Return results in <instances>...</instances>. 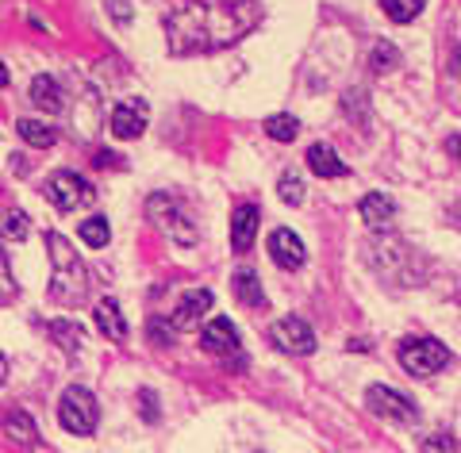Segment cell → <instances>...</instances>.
<instances>
[{
    "mask_svg": "<svg viewBox=\"0 0 461 453\" xmlns=\"http://www.w3.org/2000/svg\"><path fill=\"white\" fill-rule=\"evenodd\" d=\"M308 169L315 173V177H327V181L330 177H346V173H350V166H346L327 142H315L308 150Z\"/></svg>",
    "mask_w": 461,
    "mask_h": 453,
    "instance_id": "9a60e30c",
    "label": "cell"
},
{
    "mask_svg": "<svg viewBox=\"0 0 461 453\" xmlns=\"http://www.w3.org/2000/svg\"><path fill=\"white\" fill-rule=\"evenodd\" d=\"M147 212L154 219V227H162L173 242H181V246H193L196 242V227H193V219H189V212H185V204L177 196L158 193V196H150Z\"/></svg>",
    "mask_w": 461,
    "mask_h": 453,
    "instance_id": "277c9868",
    "label": "cell"
},
{
    "mask_svg": "<svg viewBox=\"0 0 461 453\" xmlns=\"http://www.w3.org/2000/svg\"><path fill=\"white\" fill-rule=\"evenodd\" d=\"M27 231H32V223H27V215L23 212H0V235L5 239H16V242H23L27 239Z\"/></svg>",
    "mask_w": 461,
    "mask_h": 453,
    "instance_id": "d4e9b609",
    "label": "cell"
},
{
    "mask_svg": "<svg viewBox=\"0 0 461 453\" xmlns=\"http://www.w3.org/2000/svg\"><path fill=\"white\" fill-rule=\"evenodd\" d=\"M366 403H369L373 415H381V419H388V422H415V419H420L415 403L403 396V392L384 388V385H373V388L366 392Z\"/></svg>",
    "mask_w": 461,
    "mask_h": 453,
    "instance_id": "52a82bcc",
    "label": "cell"
},
{
    "mask_svg": "<svg viewBox=\"0 0 461 453\" xmlns=\"http://www.w3.org/2000/svg\"><path fill=\"white\" fill-rule=\"evenodd\" d=\"M32 100H35V108H39V112H47V115H58V112L66 108L62 85H58L54 77H47V73H39V77L32 81Z\"/></svg>",
    "mask_w": 461,
    "mask_h": 453,
    "instance_id": "e0dca14e",
    "label": "cell"
},
{
    "mask_svg": "<svg viewBox=\"0 0 461 453\" xmlns=\"http://www.w3.org/2000/svg\"><path fill=\"white\" fill-rule=\"evenodd\" d=\"M93 319H96V331L104 334V339H112V342L127 339V319H123V312H120V304L115 300H100Z\"/></svg>",
    "mask_w": 461,
    "mask_h": 453,
    "instance_id": "2e32d148",
    "label": "cell"
},
{
    "mask_svg": "<svg viewBox=\"0 0 461 453\" xmlns=\"http://www.w3.org/2000/svg\"><path fill=\"white\" fill-rule=\"evenodd\" d=\"M108 239H112V227H108L104 215H93V219H85V223H81V242L85 246L100 250V246H108Z\"/></svg>",
    "mask_w": 461,
    "mask_h": 453,
    "instance_id": "603a6c76",
    "label": "cell"
},
{
    "mask_svg": "<svg viewBox=\"0 0 461 453\" xmlns=\"http://www.w3.org/2000/svg\"><path fill=\"white\" fill-rule=\"evenodd\" d=\"M454 62H457V66H454V69H457V73H461V50H457V54H454Z\"/></svg>",
    "mask_w": 461,
    "mask_h": 453,
    "instance_id": "e575fe53",
    "label": "cell"
},
{
    "mask_svg": "<svg viewBox=\"0 0 461 453\" xmlns=\"http://www.w3.org/2000/svg\"><path fill=\"white\" fill-rule=\"evenodd\" d=\"M12 288H16V285H12V269H8V254L5 250H0V296H8V292Z\"/></svg>",
    "mask_w": 461,
    "mask_h": 453,
    "instance_id": "f1b7e54d",
    "label": "cell"
},
{
    "mask_svg": "<svg viewBox=\"0 0 461 453\" xmlns=\"http://www.w3.org/2000/svg\"><path fill=\"white\" fill-rule=\"evenodd\" d=\"M446 150H450L457 162H461V135H450V139H446Z\"/></svg>",
    "mask_w": 461,
    "mask_h": 453,
    "instance_id": "f546056e",
    "label": "cell"
},
{
    "mask_svg": "<svg viewBox=\"0 0 461 453\" xmlns=\"http://www.w3.org/2000/svg\"><path fill=\"white\" fill-rule=\"evenodd\" d=\"M266 135L273 139V142H293L296 135H300V120L296 115H269L266 120Z\"/></svg>",
    "mask_w": 461,
    "mask_h": 453,
    "instance_id": "7402d4cb",
    "label": "cell"
},
{
    "mask_svg": "<svg viewBox=\"0 0 461 453\" xmlns=\"http://www.w3.org/2000/svg\"><path fill=\"white\" fill-rule=\"evenodd\" d=\"M147 120H150L147 100H123V104H115V112H112V135L139 139L142 131H147Z\"/></svg>",
    "mask_w": 461,
    "mask_h": 453,
    "instance_id": "9c48e42d",
    "label": "cell"
},
{
    "mask_svg": "<svg viewBox=\"0 0 461 453\" xmlns=\"http://www.w3.org/2000/svg\"><path fill=\"white\" fill-rule=\"evenodd\" d=\"M47 246H50V261H54V300L62 304H77L85 296V288H89V281H85V266L77 261V250L69 246V239L62 235H47Z\"/></svg>",
    "mask_w": 461,
    "mask_h": 453,
    "instance_id": "7a4b0ae2",
    "label": "cell"
},
{
    "mask_svg": "<svg viewBox=\"0 0 461 453\" xmlns=\"http://www.w3.org/2000/svg\"><path fill=\"white\" fill-rule=\"evenodd\" d=\"M269 339L277 342V349H285V354H296V358H308L315 349V331L304 323V319H277L269 331Z\"/></svg>",
    "mask_w": 461,
    "mask_h": 453,
    "instance_id": "ba28073f",
    "label": "cell"
},
{
    "mask_svg": "<svg viewBox=\"0 0 461 453\" xmlns=\"http://www.w3.org/2000/svg\"><path fill=\"white\" fill-rule=\"evenodd\" d=\"M400 62V54H396V47H388V42H377L373 47V58H369V66L377 69V73H384V69H393Z\"/></svg>",
    "mask_w": 461,
    "mask_h": 453,
    "instance_id": "83f0119b",
    "label": "cell"
},
{
    "mask_svg": "<svg viewBox=\"0 0 461 453\" xmlns=\"http://www.w3.org/2000/svg\"><path fill=\"white\" fill-rule=\"evenodd\" d=\"M420 453H461V446L454 442V434H430V438H423L420 442Z\"/></svg>",
    "mask_w": 461,
    "mask_h": 453,
    "instance_id": "4316f807",
    "label": "cell"
},
{
    "mask_svg": "<svg viewBox=\"0 0 461 453\" xmlns=\"http://www.w3.org/2000/svg\"><path fill=\"white\" fill-rule=\"evenodd\" d=\"M142 403H147V419H158V407H154V392H142Z\"/></svg>",
    "mask_w": 461,
    "mask_h": 453,
    "instance_id": "4dcf8cb0",
    "label": "cell"
},
{
    "mask_svg": "<svg viewBox=\"0 0 461 453\" xmlns=\"http://www.w3.org/2000/svg\"><path fill=\"white\" fill-rule=\"evenodd\" d=\"M58 422L69 430V434H93L96 422H100V407H96V396L89 388L81 385H69L62 392V403H58Z\"/></svg>",
    "mask_w": 461,
    "mask_h": 453,
    "instance_id": "3957f363",
    "label": "cell"
},
{
    "mask_svg": "<svg viewBox=\"0 0 461 453\" xmlns=\"http://www.w3.org/2000/svg\"><path fill=\"white\" fill-rule=\"evenodd\" d=\"M200 346L208 349V354H215V358H230V354H239V331H235V323L230 319H212V323L200 331Z\"/></svg>",
    "mask_w": 461,
    "mask_h": 453,
    "instance_id": "8fae6325",
    "label": "cell"
},
{
    "mask_svg": "<svg viewBox=\"0 0 461 453\" xmlns=\"http://www.w3.org/2000/svg\"><path fill=\"white\" fill-rule=\"evenodd\" d=\"M258 235V208L254 204H239L230 212V250H250V242Z\"/></svg>",
    "mask_w": 461,
    "mask_h": 453,
    "instance_id": "4fadbf2b",
    "label": "cell"
},
{
    "mask_svg": "<svg viewBox=\"0 0 461 453\" xmlns=\"http://www.w3.org/2000/svg\"><path fill=\"white\" fill-rule=\"evenodd\" d=\"M0 89H8V69H5V62H0Z\"/></svg>",
    "mask_w": 461,
    "mask_h": 453,
    "instance_id": "d6a6232c",
    "label": "cell"
},
{
    "mask_svg": "<svg viewBox=\"0 0 461 453\" xmlns=\"http://www.w3.org/2000/svg\"><path fill=\"white\" fill-rule=\"evenodd\" d=\"M112 12H115V16H120V20L131 16V12H127V0H112Z\"/></svg>",
    "mask_w": 461,
    "mask_h": 453,
    "instance_id": "1f68e13d",
    "label": "cell"
},
{
    "mask_svg": "<svg viewBox=\"0 0 461 453\" xmlns=\"http://www.w3.org/2000/svg\"><path fill=\"white\" fill-rule=\"evenodd\" d=\"M5 373H8V361H5V354H0V385H5Z\"/></svg>",
    "mask_w": 461,
    "mask_h": 453,
    "instance_id": "836d02e7",
    "label": "cell"
},
{
    "mask_svg": "<svg viewBox=\"0 0 461 453\" xmlns=\"http://www.w3.org/2000/svg\"><path fill=\"white\" fill-rule=\"evenodd\" d=\"M357 212H362V219L373 231H388L396 219V204L384 193H369V196H362V204H357Z\"/></svg>",
    "mask_w": 461,
    "mask_h": 453,
    "instance_id": "5bb4252c",
    "label": "cell"
},
{
    "mask_svg": "<svg viewBox=\"0 0 461 453\" xmlns=\"http://www.w3.org/2000/svg\"><path fill=\"white\" fill-rule=\"evenodd\" d=\"M381 8L393 23H411L423 12V0H381Z\"/></svg>",
    "mask_w": 461,
    "mask_h": 453,
    "instance_id": "cb8c5ba5",
    "label": "cell"
},
{
    "mask_svg": "<svg viewBox=\"0 0 461 453\" xmlns=\"http://www.w3.org/2000/svg\"><path fill=\"white\" fill-rule=\"evenodd\" d=\"M235 296L247 304V308H266L262 281H258V273H250V269H239L235 273Z\"/></svg>",
    "mask_w": 461,
    "mask_h": 453,
    "instance_id": "ac0fdd59",
    "label": "cell"
},
{
    "mask_svg": "<svg viewBox=\"0 0 461 453\" xmlns=\"http://www.w3.org/2000/svg\"><path fill=\"white\" fill-rule=\"evenodd\" d=\"M16 131H20L23 142L35 146V150H47V146H54V127H47L42 120H20Z\"/></svg>",
    "mask_w": 461,
    "mask_h": 453,
    "instance_id": "ffe728a7",
    "label": "cell"
},
{
    "mask_svg": "<svg viewBox=\"0 0 461 453\" xmlns=\"http://www.w3.org/2000/svg\"><path fill=\"white\" fill-rule=\"evenodd\" d=\"M396 358L411 376H435L438 369L450 365V349L435 339H408V342H400Z\"/></svg>",
    "mask_w": 461,
    "mask_h": 453,
    "instance_id": "5b68a950",
    "label": "cell"
},
{
    "mask_svg": "<svg viewBox=\"0 0 461 453\" xmlns=\"http://www.w3.org/2000/svg\"><path fill=\"white\" fill-rule=\"evenodd\" d=\"M5 430H8V438H16L20 446H35V422H32V415H27V412L5 415Z\"/></svg>",
    "mask_w": 461,
    "mask_h": 453,
    "instance_id": "44dd1931",
    "label": "cell"
},
{
    "mask_svg": "<svg viewBox=\"0 0 461 453\" xmlns=\"http://www.w3.org/2000/svg\"><path fill=\"white\" fill-rule=\"evenodd\" d=\"M212 312V292L208 288H189L181 304L173 308V331H196L200 319Z\"/></svg>",
    "mask_w": 461,
    "mask_h": 453,
    "instance_id": "30bf717a",
    "label": "cell"
},
{
    "mask_svg": "<svg viewBox=\"0 0 461 453\" xmlns=\"http://www.w3.org/2000/svg\"><path fill=\"white\" fill-rule=\"evenodd\" d=\"M47 200L54 204L58 212H77V208H89V204L96 200V188L85 177H77V173L58 169V173H50V181H47Z\"/></svg>",
    "mask_w": 461,
    "mask_h": 453,
    "instance_id": "8992f818",
    "label": "cell"
},
{
    "mask_svg": "<svg viewBox=\"0 0 461 453\" xmlns=\"http://www.w3.org/2000/svg\"><path fill=\"white\" fill-rule=\"evenodd\" d=\"M258 23V0H189L169 12L166 32L173 54H204L239 42Z\"/></svg>",
    "mask_w": 461,
    "mask_h": 453,
    "instance_id": "6da1fadb",
    "label": "cell"
},
{
    "mask_svg": "<svg viewBox=\"0 0 461 453\" xmlns=\"http://www.w3.org/2000/svg\"><path fill=\"white\" fill-rule=\"evenodd\" d=\"M50 331V339H58V346L66 349V354H77L81 342H85V334L77 323H69V319H54V323L47 327Z\"/></svg>",
    "mask_w": 461,
    "mask_h": 453,
    "instance_id": "d6986e66",
    "label": "cell"
},
{
    "mask_svg": "<svg viewBox=\"0 0 461 453\" xmlns=\"http://www.w3.org/2000/svg\"><path fill=\"white\" fill-rule=\"evenodd\" d=\"M277 196L285 200V204H300L304 200V181H300V173H281V181H277Z\"/></svg>",
    "mask_w": 461,
    "mask_h": 453,
    "instance_id": "484cf974",
    "label": "cell"
},
{
    "mask_svg": "<svg viewBox=\"0 0 461 453\" xmlns=\"http://www.w3.org/2000/svg\"><path fill=\"white\" fill-rule=\"evenodd\" d=\"M269 258H273V266H281V269H300L304 266V242L288 227H277L269 235Z\"/></svg>",
    "mask_w": 461,
    "mask_h": 453,
    "instance_id": "7c38bea8",
    "label": "cell"
}]
</instances>
